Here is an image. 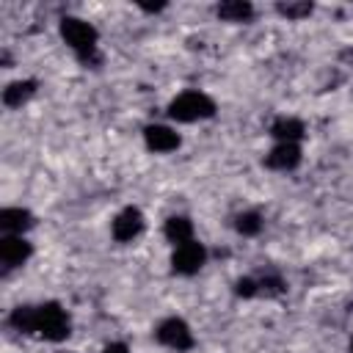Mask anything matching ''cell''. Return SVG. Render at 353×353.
I'll use <instances>...</instances> for the list:
<instances>
[{
  "label": "cell",
  "mask_w": 353,
  "mask_h": 353,
  "mask_svg": "<svg viewBox=\"0 0 353 353\" xmlns=\"http://www.w3.org/2000/svg\"><path fill=\"white\" fill-rule=\"evenodd\" d=\"M8 325L22 331V334H33V336H41L50 342L66 339L69 328H72L66 309L55 301H47L39 306H17L8 317Z\"/></svg>",
  "instance_id": "obj_1"
},
{
  "label": "cell",
  "mask_w": 353,
  "mask_h": 353,
  "mask_svg": "<svg viewBox=\"0 0 353 353\" xmlns=\"http://www.w3.org/2000/svg\"><path fill=\"white\" fill-rule=\"evenodd\" d=\"M61 36H63V41L74 50V55L83 63H97L99 61V55H97V39H99V33L85 19L63 17L61 19Z\"/></svg>",
  "instance_id": "obj_2"
},
{
  "label": "cell",
  "mask_w": 353,
  "mask_h": 353,
  "mask_svg": "<svg viewBox=\"0 0 353 353\" xmlns=\"http://www.w3.org/2000/svg\"><path fill=\"white\" fill-rule=\"evenodd\" d=\"M168 116H171L174 121H182V124L201 121V119L215 116V102H212L207 94H201V91H182L179 97L171 99Z\"/></svg>",
  "instance_id": "obj_3"
},
{
  "label": "cell",
  "mask_w": 353,
  "mask_h": 353,
  "mask_svg": "<svg viewBox=\"0 0 353 353\" xmlns=\"http://www.w3.org/2000/svg\"><path fill=\"white\" fill-rule=\"evenodd\" d=\"M154 336H157L160 345H165V347H171V350H176V353H185V350H190V347L196 345L190 325H188L185 320H179V317L163 320V323L157 325Z\"/></svg>",
  "instance_id": "obj_4"
},
{
  "label": "cell",
  "mask_w": 353,
  "mask_h": 353,
  "mask_svg": "<svg viewBox=\"0 0 353 353\" xmlns=\"http://www.w3.org/2000/svg\"><path fill=\"white\" fill-rule=\"evenodd\" d=\"M204 262H207V248H204L201 243H196V240L176 245L174 254H171V270L179 273V276H193V273H199Z\"/></svg>",
  "instance_id": "obj_5"
},
{
  "label": "cell",
  "mask_w": 353,
  "mask_h": 353,
  "mask_svg": "<svg viewBox=\"0 0 353 353\" xmlns=\"http://www.w3.org/2000/svg\"><path fill=\"white\" fill-rule=\"evenodd\" d=\"M33 254V245L22 237V234H6L0 237V262L6 268H19L30 259Z\"/></svg>",
  "instance_id": "obj_6"
},
{
  "label": "cell",
  "mask_w": 353,
  "mask_h": 353,
  "mask_svg": "<svg viewBox=\"0 0 353 353\" xmlns=\"http://www.w3.org/2000/svg\"><path fill=\"white\" fill-rule=\"evenodd\" d=\"M143 232V215L138 207H124L116 218H113V237L119 243H130Z\"/></svg>",
  "instance_id": "obj_7"
},
{
  "label": "cell",
  "mask_w": 353,
  "mask_h": 353,
  "mask_svg": "<svg viewBox=\"0 0 353 353\" xmlns=\"http://www.w3.org/2000/svg\"><path fill=\"white\" fill-rule=\"evenodd\" d=\"M143 141H146V146L152 149V152H160V154H165V152H174V149H179V132H174L171 127H165V124H149L146 130H143Z\"/></svg>",
  "instance_id": "obj_8"
},
{
  "label": "cell",
  "mask_w": 353,
  "mask_h": 353,
  "mask_svg": "<svg viewBox=\"0 0 353 353\" xmlns=\"http://www.w3.org/2000/svg\"><path fill=\"white\" fill-rule=\"evenodd\" d=\"M265 165L273 171H292L301 165V146L298 143H276L265 154Z\"/></svg>",
  "instance_id": "obj_9"
},
{
  "label": "cell",
  "mask_w": 353,
  "mask_h": 353,
  "mask_svg": "<svg viewBox=\"0 0 353 353\" xmlns=\"http://www.w3.org/2000/svg\"><path fill=\"white\" fill-rule=\"evenodd\" d=\"M303 132H306L303 121H301V119H292V116H281V119H276L273 127H270V135H273L279 143H298V141L303 138Z\"/></svg>",
  "instance_id": "obj_10"
},
{
  "label": "cell",
  "mask_w": 353,
  "mask_h": 353,
  "mask_svg": "<svg viewBox=\"0 0 353 353\" xmlns=\"http://www.w3.org/2000/svg\"><path fill=\"white\" fill-rule=\"evenodd\" d=\"M33 226V215L22 207H6L0 210V229L6 234H22L25 229Z\"/></svg>",
  "instance_id": "obj_11"
},
{
  "label": "cell",
  "mask_w": 353,
  "mask_h": 353,
  "mask_svg": "<svg viewBox=\"0 0 353 353\" xmlns=\"http://www.w3.org/2000/svg\"><path fill=\"white\" fill-rule=\"evenodd\" d=\"M163 234L168 243L174 245H182V243H190L193 240V223L185 218V215H171L163 226Z\"/></svg>",
  "instance_id": "obj_12"
},
{
  "label": "cell",
  "mask_w": 353,
  "mask_h": 353,
  "mask_svg": "<svg viewBox=\"0 0 353 353\" xmlns=\"http://www.w3.org/2000/svg\"><path fill=\"white\" fill-rule=\"evenodd\" d=\"M218 17L226 22H248L254 17V6L248 0H223L218 6Z\"/></svg>",
  "instance_id": "obj_13"
},
{
  "label": "cell",
  "mask_w": 353,
  "mask_h": 353,
  "mask_svg": "<svg viewBox=\"0 0 353 353\" xmlns=\"http://www.w3.org/2000/svg\"><path fill=\"white\" fill-rule=\"evenodd\" d=\"M36 94V80H17L3 91V102L8 108H19L22 102H28Z\"/></svg>",
  "instance_id": "obj_14"
},
{
  "label": "cell",
  "mask_w": 353,
  "mask_h": 353,
  "mask_svg": "<svg viewBox=\"0 0 353 353\" xmlns=\"http://www.w3.org/2000/svg\"><path fill=\"white\" fill-rule=\"evenodd\" d=\"M234 229H237L243 237H254V234H259V229H262V215H259V212H240V215L234 218Z\"/></svg>",
  "instance_id": "obj_15"
},
{
  "label": "cell",
  "mask_w": 353,
  "mask_h": 353,
  "mask_svg": "<svg viewBox=\"0 0 353 353\" xmlns=\"http://www.w3.org/2000/svg\"><path fill=\"white\" fill-rule=\"evenodd\" d=\"M276 8L287 19H301V17H309L312 14V3H306V0L303 3H279Z\"/></svg>",
  "instance_id": "obj_16"
},
{
  "label": "cell",
  "mask_w": 353,
  "mask_h": 353,
  "mask_svg": "<svg viewBox=\"0 0 353 353\" xmlns=\"http://www.w3.org/2000/svg\"><path fill=\"white\" fill-rule=\"evenodd\" d=\"M234 292L243 298H254V295H259V281L256 279H237Z\"/></svg>",
  "instance_id": "obj_17"
},
{
  "label": "cell",
  "mask_w": 353,
  "mask_h": 353,
  "mask_svg": "<svg viewBox=\"0 0 353 353\" xmlns=\"http://www.w3.org/2000/svg\"><path fill=\"white\" fill-rule=\"evenodd\" d=\"M102 353H130V347H127L124 342H110V345H108Z\"/></svg>",
  "instance_id": "obj_18"
},
{
  "label": "cell",
  "mask_w": 353,
  "mask_h": 353,
  "mask_svg": "<svg viewBox=\"0 0 353 353\" xmlns=\"http://www.w3.org/2000/svg\"><path fill=\"white\" fill-rule=\"evenodd\" d=\"M141 8H143V11H149V14H154V11H163V8H165V3H154V6H152V3H141Z\"/></svg>",
  "instance_id": "obj_19"
},
{
  "label": "cell",
  "mask_w": 353,
  "mask_h": 353,
  "mask_svg": "<svg viewBox=\"0 0 353 353\" xmlns=\"http://www.w3.org/2000/svg\"><path fill=\"white\" fill-rule=\"evenodd\" d=\"M350 353H353V339H350Z\"/></svg>",
  "instance_id": "obj_20"
}]
</instances>
